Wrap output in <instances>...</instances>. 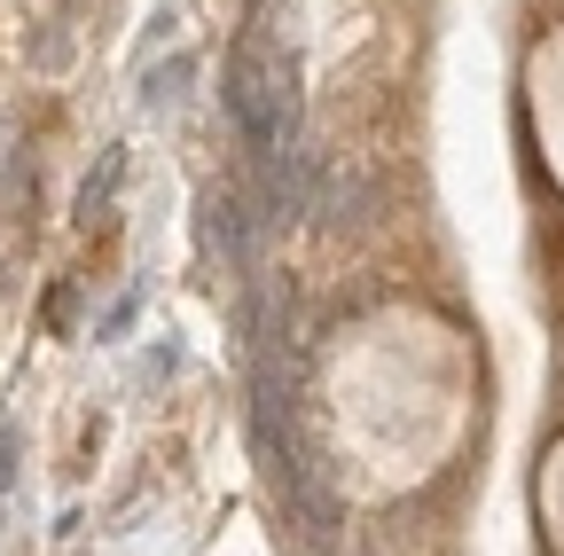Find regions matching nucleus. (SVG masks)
Returning <instances> with one entry per match:
<instances>
[{
  "mask_svg": "<svg viewBox=\"0 0 564 556\" xmlns=\"http://www.w3.org/2000/svg\"><path fill=\"white\" fill-rule=\"evenodd\" d=\"M9 478H17V424H0V494H9Z\"/></svg>",
  "mask_w": 564,
  "mask_h": 556,
  "instance_id": "1",
  "label": "nucleus"
}]
</instances>
